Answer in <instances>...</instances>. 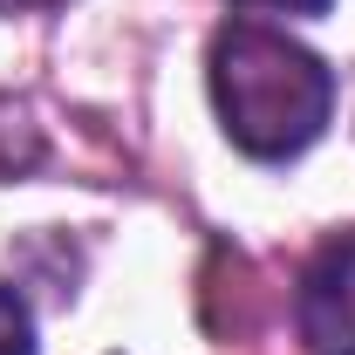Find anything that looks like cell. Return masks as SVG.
Returning a JSON list of instances; mask_svg holds the SVG:
<instances>
[{
	"mask_svg": "<svg viewBox=\"0 0 355 355\" xmlns=\"http://www.w3.org/2000/svg\"><path fill=\"white\" fill-rule=\"evenodd\" d=\"M212 103L225 116V137L246 157H301L314 137L328 130L335 110V76L328 62L287 42L280 28L260 21H232L212 42Z\"/></svg>",
	"mask_w": 355,
	"mask_h": 355,
	"instance_id": "6da1fadb",
	"label": "cell"
},
{
	"mask_svg": "<svg viewBox=\"0 0 355 355\" xmlns=\"http://www.w3.org/2000/svg\"><path fill=\"white\" fill-rule=\"evenodd\" d=\"M294 328L308 355H355V225L335 232L294 287Z\"/></svg>",
	"mask_w": 355,
	"mask_h": 355,
	"instance_id": "7a4b0ae2",
	"label": "cell"
},
{
	"mask_svg": "<svg viewBox=\"0 0 355 355\" xmlns=\"http://www.w3.org/2000/svg\"><path fill=\"white\" fill-rule=\"evenodd\" d=\"M0 355H35V314L14 287H0Z\"/></svg>",
	"mask_w": 355,
	"mask_h": 355,
	"instance_id": "3957f363",
	"label": "cell"
},
{
	"mask_svg": "<svg viewBox=\"0 0 355 355\" xmlns=\"http://www.w3.org/2000/svg\"><path fill=\"white\" fill-rule=\"evenodd\" d=\"M239 7H280V14H328V0H239Z\"/></svg>",
	"mask_w": 355,
	"mask_h": 355,
	"instance_id": "277c9868",
	"label": "cell"
},
{
	"mask_svg": "<svg viewBox=\"0 0 355 355\" xmlns=\"http://www.w3.org/2000/svg\"><path fill=\"white\" fill-rule=\"evenodd\" d=\"M35 7H62V0H0V14H35Z\"/></svg>",
	"mask_w": 355,
	"mask_h": 355,
	"instance_id": "5b68a950",
	"label": "cell"
}]
</instances>
